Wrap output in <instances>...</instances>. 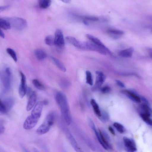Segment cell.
I'll return each instance as SVG.
<instances>
[{
    "label": "cell",
    "mask_w": 152,
    "mask_h": 152,
    "mask_svg": "<svg viewBox=\"0 0 152 152\" xmlns=\"http://www.w3.org/2000/svg\"><path fill=\"white\" fill-rule=\"evenodd\" d=\"M96 81L94 87V89H96L99 88L105 81L106 77L102 72L99 71L96 72Z\"/></svg>",
    "instance_id": "obj_13"
},
{
    "label": "cell",
    "mask_w": 152,
    "mask_h": 152,
    "mask_svg": "<svg viewBox=\"0 0 152 152\" xmlns=\"http://www.w3.org/2000/svg\"><path fill=\"white\" fill-rule=\"evenodd\" d=\"M11 26L6 19L0 18V28L4 30H7L10 28Z\"/></svg>",
    "instance_id": "obj_24"
},
{
    "label": "cell",
    "mask_w": 152,
    "mask_h": 152,
    "mask_svg": "<svg viewBox=\"0 0 152 152\" xmlns=\"http://www.w3.org/2000/svg\"><path fill=\"white\" fill-rule=\"evenodd\" d=\"M63 129L66 136L75 150L77 152L80 151L81 149L80 147L69 130L66 127H64Z\"/></svg>",
    "instance_id": "obj_8"
},
{
    "label": "cell",
    "mask_w": 152,
    "mask_h": 152,
    "mask_svg": "<svg viewBox=\"0 0 152 152\" xmlns=\"http://www.w3.org/2000/svg\"><path fill=\"white\" fill-rule=\"evenodd\" d=\"M100 119L103 122L105 123L108 121L109 118V116L108 113L105 111H101V115Z\"/></svg>",
    "instance_id": "obj_31"
},
{
    "label": "cell",
    "mask_w": 152,
    "mask_h": 152,
    "mask_svg": "<svg viewBox=\"0 0 152 152\" xmlns=\"http://www.w3.org/2000/svg\"><path fill=\"white\" fill-rule=\"evenodd\" d=\"M54 43V45L59 50H62L64 47L65 43L63 34L59 29H57L55 31Z\"/></svg>",
    "instance_id": "obj_6"
},
{
    "label": "cell",
    "mask_w": 152,
    "mask_h": 152,
    "mask_svg": "<svg viewBox=\"0 0 152 152\" xmlns=\"http://www.w3.org/2000/svg\"><path fill=\"white\" fill-rule=\"evenodd\" d=\"M80 48L85 50L96 51L104 55H106L107 53L104 49L91 41L81 42Z\"/></svg>",
    "instance_id": "obj_4"
},
{
    "label": "cell",
    "mask_w": 152,
    "mask_h": 152,
    "mask_svg": "<svg viewBox=\"0 0 152 152\" xmlns=\"http://www.w3.org/2000/svg\"><path fill=\"white\" fill-rule=\"evenodd\" d=\"M107 32L109 34L115 37H118L124 34L123 31L116 29H109Z\"/></svg>",
    "instance_id": "obj_23"
},
{
    "label": "cell",
    "mask_w": 152,
    "mask_h": 152,
    "mask_svg": "<svg viewBox=\"0 0 152 152\" xmlns=\"http://www.w3.org/2000/svg\"><path fill=\"white\" fill-rule=\"evenodd\" d=\"M34 54L36 58L39 60H43L46 56L45 52L41 49L36 50L35 51Z\"/></svg>",
    "instance_id": "obj_21"
},
{
    "label": "cell",
    "mask_w": 152,
    "mask_h": 152,
    "mask_svg": "<svg viewBox=\"0 0 152 152\" xmlns=\"http://www.w3.org/2000/svg\"><path fill=\"white\" fill-rule=\"evenodd\" d=\"M6 51L14 61L16 62L17 61V58L16 53L13 50L10 48H8L6 49Z\"/></svg>",
    "instance_id": "obj_30"
},
{
    "label": "cell",
    "mask_w": 152,
    "mask_h": 152,
    "mask_svg": "<svg viewBox=\"0 0 152 152\" xmlns=\"http://www.w3.org/2000/svg\"><path fill=\"white\" fill-rule=\"evenodd\" d=\"M141 101H142L144 103L149 104V102L148 100L144 97L143 96H141L140 97Z\"/></svg>",
    "instance_id": "obj_40"
},
{
    "label": "cell",
    "mask_w": 152,
    "mask_h": 152,
    "mask_svg": "<svg viewBox=\"0 0 152 152\" xmlns=\"http://www.w3.org/2000/svg\"><path fill=\"white\" fill-rule=\"evenodd\" d=\"M43 105L42 102L39 101L37 102L32 110L31 114L40 118L42 114Z\"/></svg>",
    "instance_id": "obj_14"
},
{
    "label": "cell",
    "mask_w": 152,
    "mask_h": 152,
    "mask_svg": "<svg viewBox=\"0 0 152 152\" xmlns=\"http://www.w3.org/2000/svg\"><path fill=\"white\" fill-rule=\"evenodd\" d=\"M86 37L91 42L104 49L110 55H113L111 51L105 46L99 39L90 34H87Z\"/></svg>",
    "instance_id": "obj_11"
},
{
    "label": "cell",
    "mask_w": 152,
    "mask_h": 152,
    "mask_svg": "<svg viewBox=\"0 0 152 152\" xmlns=\"http://www.w3.org/2000/svg\"><path fill=\"white\" fill-rule=\"evenodd\" d=\"M86 83L89 85L92 86L93 84V80L92 74L88 71L86 72Z\"/></svg>",
    "instance_id": "obj_32"
},
{
    "label": "cell",
    "mask_w": 152,
    "mask_h": 152,
    "mask_svg": "<svg viewBox=\"0 0 152 152\" xmlns=\"http://www.w3.org/2000/svg\"><path fill=\"white\" fill-rule=\"evenodd\" d=\"M10 6L9 5L0 6V12H2L7 9H8Z\"/></svg>",
    "instance_id": "obj_39"
},
{
    "label": "cell",
    "mask_w": 152,
    "mask_h": 152,
    "mask_svg": "<svg viewBox=\"0 0 152 152\" xmlns=\"http://www.w3.org/2000/svg\"><path fill=\"white\" fill-rule=\"evenodd\" d=\"M123 141L126 150L128 152H134L137 150L134 141L132 139L124 137Z\"/></svg>",
    "instance_id": "obj_10"
},
{
    "label": "cell",
    "mask_w": 152,
    "mask_h": 152,
    "mask_svg": "<svg viewBox=\"0 0 152 152\" xmlns=\"http://www.w3.org/2000/svg\"><path fill=\"white\" fill-rule=\"evenodd\" d=\"M50 58L55 65L61 70L64 72L66 71V67L58 60L53 56H51Z\"/></svg>",
    "instance_id": "obj_22"
},
{
    "label": "cell",
    "mask_w": 152,
    "mask_h": 152,
    "mask_svg": "<svg viewBox=\"0 0 152 152\" xmlns=\"http://www.w3.org/2000/svg\"><path fill=\"white\" fill-rule=\"evenodd\" d=\"M123 92L131 100L135 102L139 103L141 101L140 96L137 92L132 90L124 91Z\"/></svg>",
    "instance_id": "obj_12"
},
{
    "label": "cell",
    "mask_w": 152,
    "mask_h": 152,
    "mask_svg": "<svg viewBox=\"0 0 152 152\" xmlns=\"http://www.w3.org/2000/svg\"><path fill=\"white\" fill-rule=\"evenodd\" d=\"M88 122L89 126L93 131L96 129L95 126L91 119L88 118Z\"/></svg>",
    "instance_id": "obj_36"
},
{
    "label": "cell",
    "mask_w": 152,
    "mask_h": 152,
    "mask_svg": "<svg viewBox=\"0 0 152 152\" xmlns=\"http://www.w3.org/2000/svg\"><path fill=\"white\" fill-rule=\"evenodd\" d=\"M82 20L84 23L86 25H88L90 22H95L99 20V18L97 17L86 16L82 18Z\"/></svg>",
    "instance_id": "obj_20"
},
{
    "label": "cell",
    "mask_w": 152,
    "mask_h": 152,
    "mask_svg": "<svg viewBox=\"0 0 152 152\" xmlns=\"http://www.w3.org/2000/svg\"><path fill=\"white\" fill-rule=\"evenodd\" d=\"M3 103L7 112L13 106L14 100L12 98H8L4 99Z\"/></svg>",
    "instance_id": "obj_19"
},
{
    "label": "cell",
    "mask_w": 152,
    "mask_h": 152,
    "mask_svg": "<svg viewBox=\"0 0 152 152\" xmlns=\"http://www.w3.org/2000/svg\"><path fill=\"white\" fill-rule=\"evenodd\" d=\"M60 85L61 87L64 88H66L69 87L70 85V82L66 79L61 80L60 82Z\"/></svg>",
    "instance_id": "obj_33"
},
{
    "label": "cell",
    "mask_w": 152,
    "mask_h": 152,
    "mask_svg": "<svg viewBox=\"0 0 152 152\" xmlns=\"http://www.w3.org/2000/svg\"><path fill=\"white\" fill-rule=\"evenodd\" d=\"M101 132L105 139L107 141H110V138L109 135L105 131L103 130H101Z\"/></svg>",
    "instance_id": "obj_37"
},
{
    "label": "cell",
    "mask_w": 152,
    "mask_h": 152,
    "mask_svg": "<svg viewBox=\"0 0 152 152\" xmlns=\"http://www.w3.org/2000/svg\"><path fill=\"white\" fill-rule=\"evenodd\" d=\"M3 113L0 110V115L3 114Z\"/></svg>",
    "instance_id": "obj_47"
},
{
    "label": "cell",
    "mask_w": 152,
    "mask_h": 152,
    "mask_svg": "<svg viewBox=\"0 0 152 152\" xmlns=\"http://www.w3.org/2000/svg\"><path fill=\"white\" fill-rule=\"evenodd\" d=\"M113 126L121 133H122L124 132V128L123 126L120 123L118 122H115L113 124Z\"/></svg>",
    "instance_id": "obj_34"
},
{
    "label": "cell",
    "mask_w": 152,
    "mask_h": 152,
    "mask_svg": "<svg viewBox=\"0 0 152 152\" xmlns=\"http://www.w3.org/2000/svg\"><path fill=\"white\" fill-rule=\"evenodd\" d=\"M39 120V119L31 115L25 120L23 125V128L26 130L32 129L36 125Z\"/></svg>",
    "instance_id": "obj_7"
},
{
    "label": "cell",
    "mask_w": 152,
    "mask_h": 152,
    "mask_svg": "<svg viewBox=\"0 0 152 152\" xmlns=\"http://www.w3.org/2000/svg\"><path fill=\"white\" fill-rule=\"evenodd\" d=\"M11 26L18 30H22L26 27L27 23L24 19L18 17H13L7 18Z\"/></svg>",
    "instance_id": "obj_3"
},
{
    "label": "cell",
    "mask_w": 152,
    "mask_h": 152,
    "mask_svg": "<svg viewBox=\"0 0 152 152\" xmlns=\"http://www.w3.org/2000/svg\"><path fill=\"white\" fill-rule=\"evenodd\" d=\"M51 3V0H39L38 4L40 8L45 9L50 5Z\"/></svg>",
    "instance_id": "obj_26"
},
{
    "label": "cell",
    "mask_w": 152,
    "mask_h": 152,
    "mask_svg": "<svg viewBox=\"0 0 152 152\" xmlns=\"http://www.w3.org/2000/svg\"><path fill=\"white\" fill-rule=\"evenodd\" d=\"M90 103L95 114L99 117H100L101 115V111L100 110L99 106L95 100L94 99H91L90 100Z\"/></svg>",
    "instance_id": "obj_18"
},
{
    "label": "cell",
    "mask_w": 152,
    "mask_h": 152,
    "mask_svg": "<svg viewBox=\"0 0 152 152\" xmlns=\"http://www.w3.org/2000/svg\"><path fill=\"white\" fill-rule=\"evenodd\" d=\"M20 146L21 147L23 148V149L25 151H27L26 150V148L24 147V146L21 143H20Z\"/></svg>",
    "instance_id": "obj_45"
},
{
    "label": "cell",
    "mask_w": 152,
    "mask_h": 152,
    "mask_svg": "<svg viewBox=\"0 0 152 152\" xmlns=\"http://www.w3.org/2000/svg\"><path fill=\"white\" fill-rule=\"evenodd\" d=\"M110 132V133L113 135H115V132L113 129V128L111 126H109L108 128Z\"/></svg>",
    "instance_id": "obj_42"
},
{
    "label": "cell",
    "mask_w": 152,
    "mask_h": 152,
    "mask_svg": "<svg viewBox=\"0 0 152 152\" xmlns=\"http://www.w3.org/2000/svg\"><path fill=\"white\" fill-rule=\"evenodd\" d=\"M115 82L117 85L119 86L122 88L125 87L124 84L121 81L118 80H116Z\"/></svg>",
    "instance_id": "obj_38"
},
{
    "label": "cell",
    "mask_w": 152,
    "mask_h": 152,
    "mask_svg": "<svg viewBox=\"0 0 152 152\" xmlns=\"http://www.w3.org/2000/svg\"><path fill=\"white\" fill-rule=\"evenodd\" d=\"M21 77L20 83L19 88V93L20 97L23 98L26 93V79L24 74L21 71H20Z\"/></svg>",
    "instance_id": "obj_9"
},
{
    "label": "cell",
    "mask_w": 152,
    "mask_h": 152,
    "mask_svg": "<svg viewBox=\"0 0 152 152\" xmlns=\"http://www.w3.org/2000/svg\"><path fill=\"white\" fill-rule=\"evenodd\" d=\"M32 83L34 87L37 89L40 90H45L44 86L37 79H34L32 80Z\"/></svg>",
    "instance_id": "obj_28"
},
{
    "label": "cell",
    "mask_w": 152,
    "mask_h": 152,
    "mask_svg": "<svg viewBox=\"0 0 152 152\" xmlns=\"http://www.w3.org/2000/svg\"><path fill=\"white\" fill-rule=\"evenodd\" d=\"M5 128L3 125L0 123V134L4 132Z\"/></svg>",
    "instance_id": "obj_41"
},
{
    "label": "cell",
    "mask_w": 152,
    "mask_h": 152,
    "mask_svg": "<svg viewBox=\"0 0 152 152\" xmlns=\"http://www.w3.org/2000/svg\"><path fill=\"white\" fill-rule=\"evenodd\" d=\"M11 72L10 68H6L2 77V80L4 87V92L5 93L9 90L11 84Z\"/></svg>",
    "instance_id": "obj_5"
},
{
    "label": "cell",
    "mask_w": 152,
    "mask_h": 152,
    "mask_svg": "<svg viewBox=\"0 0 152 152\" xmlns=\"http://www.w3.org/2000/svg\"><path fill=\"white\" fill-rule=\"evenodd\" d=\"M110 87L108 86H104L101 89V91L103 94L108 93L110 92Z\"/></svg>",
    "instance_id": "obj_35"
},
{
    "label": "cell",
    "mask_w": 152,
    "mask_h": 152,
    "mask_svg": "<svg viewBox=\"0 0 152 152\" xmlns=\"http://www.w3.org/2000/svg\"><path fill=\"white\" fill-rule=\"evenodd\" d=\"M45 43L50 46H52L54 45V37L52 35L47 36L45 39Z\"/></svg>",
    "instance_id": "obj_29"
},
{
    "label": "cell",
    "mask_w": 152,
    "mask_h": 152,
    "mask_svg": "<svg viewBox=\"0 0 152 152\" xmlns=\"http://www.w3.org/2000/svg\"><path fill=\"white\" fill-rule=\"evenodd\" d=\"M66 39L67 41L69 43L78 48H80L81 42L79 41L75 38L68 36L66 37Z\"/></svg>",
    "instance_id": "obj_17"
},
{
    "label": "cell",
    "mask_w": 152,
    "mask_h": 152,
    "mask_svg": "<svg viewBox=\"0 0 152 152\" xmlns=\"http://www.w3.org/2000/svg\"><path fill=\"white\" fill-rule=\"evenodd\" d=\"M55 98L64 121L67 125H69L71 123L72 119L66 96L63 93L58 91L55 94Z\"/></svg>",
    "instance_id": "obj_1"
},
{
    "label": "cell",
    "mask_w": 152,
    "mask_h": 152,
    "mask_svg": "<svg viewBox=\"0 0 152 152\" xmlns=\"http://www.w3.org/2000/svg\"><path fill=\"white\" fill-rule=\"evenodd\" d=\"M140 112L145 113L151 116V110L149 104L144 103L140 106Z\"/></svg>",
    "instance_id": "obj_27"
},
{
    "label": "cell",
    "mask_w": 152,
    "mask_h": 152,
    "mask_svg": "<svg viewBox=\"0 0 152 152\" xmlns=\"http://www.w3.org/2000/svg\"><path fill=\"white\" fill-rule=\"evenodd\" d=\"M27 102L26 109L27 111L30 110L34 106L37 100V95L35 92L32 91L30 94Z\"/></svg>",
    "instance_id": "obj_15"
},
{
    "label": "cell",
    "mask_w": 152,
    "mask_h": 152,
    "mask_svg": "<svg viewBox=\"0 0 152 152\" xmlns=\"http://www.w3.org/2000/svg\"><path fill=\"white\" fill-rule=\"evenodd\" d=\"M55 119L54 114L53 113H49L41 125L36 130L37 133L42 135L48 132L53 125Z\"/></svg>",
    "instance_id": "obj_2"
},
{
    "label": "cell",
    "mask_w": 152,
    "mask_h": 152,
    "mask_svg": "<svg viewBox=\"0 0 152 152\" xmlns=\"http://www.w3.org/2000/svg\"><path fill=\"white\" fill-rule=\"evenodd\" d=\"M43 102V104H48V102L47 101V100H45L43 102Z\"/></svg>",
    "instance_id": "obj_46"
},
{
    "label": "cell",
    "mask_w": 152,
    "mask_h": 152,
    "mask_svg": "<svg viewBox=\"0 0 152 152\" xmlns=\"http://www.w3.org/2000/svg\"><path fill=\"white\" fill-rule=\"evenodd\" d=\"M0 36L2 38H4L5 37L4 34L1 30V28H0Z\"/></svg>",
    "instance_id": "obj_43"
},
{
    "label": "cell",
    "mask_w": 152,
    "mask_h": 152,
    "mask_svg": "<svg viewBox=\"0 0 152 152\" xmlns=\"http://www.w3.org/2000/svg\"><path fill=\"white\" fill-rule=\"evenodd\" d=\"M62 2L67 4L71 2V0H61Z\"/></svg>",
    "instance_id": "obj_44"
},
{
    "label": "cell",
    "mask_w": 152,
    "mask_h": 152,
    "mask_svg": "<svg viewBox=\"0 0 152 152\" xmlns=\"http://www.w3.org/2000/svg\"><path fill=\"white\" fill-rule=\"evenodd\" d=\"M134 51V48L130 47L121 51L119 53V55L122 57L130 58L132 56Z\"/></svg>",
    "instance_id": "obj_16"
},
{
    "label": "cell",
    "mask_w": 152,
    "mask_h": 152,
    "mask_svg": "<svg viewBox=\"0 0 152 152\" xmlns=\"http://www.w3.org/2000/svg\"><path fill=\"white\" fill-rule=\"evenodd\" d=\"M140 115L142 119L147 124L150 126L152 125V121L151 116L142 112H140Z\"/></svg>",
    "instance_id": "obj_25"
}]
</instances>
